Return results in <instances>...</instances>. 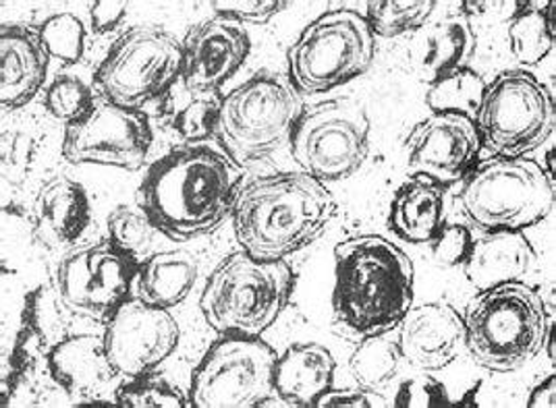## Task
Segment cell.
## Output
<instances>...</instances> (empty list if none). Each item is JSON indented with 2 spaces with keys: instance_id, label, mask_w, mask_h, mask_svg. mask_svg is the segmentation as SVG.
<instances>
[{
  "instance_id": "10",
  "label": "cell",
  "mask_w": 556,
  "mask_h": 408,
  "mask_svg": "<svg viewBox=\"0 0 556 408\" xmlns=\"http://www.w3.org/2000/svg\"><path fill=\"white\" fill-rule=\"evenodd\" d=\"M184 71V44L154 25L125 31L96 73V88L111 104L141 111L161 100Z\"/></svg>"
},
{
  "instance_id": "2",
  "label": "cell",
  "mask_w": 556,
  "mask_h": 408,
  "mask_svg": "<svg viewBox=\"0 0 556 408\" xmlns=\"http://www.w3.org/2000/svg\"><path fill=\"white\" fill-rule=\"evenodd\" d=\"M337 212L325 182L307 173H278L241 184L232 222L241 250L280 262L314 243Z\"/></svg>"
},
{
  "instance_id": "25",
  "label": "cell",
  "mask_w": 556,
  "mask_h": 408,
  "mask_svg": "<svg viewBox=\"0 0 556 408\" xmlns=\"http://www.w3.org/2000/svg\"><path fill=\"white\" fill-rule=\"evenodd\" d=\"M391 227L409 243H430L444 227V191L428 177L401 184L391 205Z\"/></svg>"
},
{
  "instance_id": "8",
  "label": "cell",
  "mask_w": 556,
  "mask_h": 408,
  "mask_svg": "<svg viewBox=\"0 0 556 408\" xmlns=\"http://www.w3.org/2000/svg\"><path fill=\"white\" fill-rule=\"evenodd\" d=\"M555 98L532 73L513 68L486 86L473 123L482 145L501 158H526L555 131Z\"/></svg>"
},
{
  "instance_id": "28",
  "label": "cell",
  "mask_w": 556,
  "mask_h": 408,
  "mask_svg": "<svg viewBox=\"0 0 556 408\" xmlns=\"http://www.w3.org/2000/svg\"><path fill=\"white\" fill-rule=\"evenodd\" d=\"M401 359L399 339L389 330L366 336L355 348L349 369L357 386L378 392L393 382Z\"/></svg>"
},
{
  "instance_id": "24",
  "label": "cell",
  "mask_w": 556,
  "mask_h": 408,
  "mask_svg": "<svg viewBox=\"0 0 556 408\" xmlns=\"http://www.w3.org/2000/svg\"><path fill=\"white\" fill-rule=\"evenodd\" d=\"M476 52V36L465 15H448L428 27L414 48V67L421 81L434 84L444 75L467 67Z\"/></svg>"
},
{
  "instance_id": "6",
  "label": "cell",
  "mask_w": 556,
  "mask_h": 408,
  "mask_svg": "<svg viewBox=\"0 0 556 408\" xmlns=\"http://www.w3.org/2000/svg\"><path fill=\"white\" fill-rule=\"evenodd\" d=\"M455 202L482 232H523L548 218L555 187L538 162L494 156L467 173Z\"/></svg>"
},
{
  "instance_id": "30",
  "label": "cell",
  "mask_w": 556,
  "mask_h": 408,
  "mask_svg": "<svg viewBox=\"0 0 556 408\" xmlns=\"http://www.w3.org/2000/svg\"><path fill=\"white\" fill-rule=\"evenodd\" d=\"M434 0H380L368 2V17L371 34L380 38H394L407 31L419 29L432 15Z\"/></svg>"
},
{
  "instance_id": "14",
  "label": "cell",
  "mask_w": 556,
  "mask_h": 408,
  "mask_svg": "<svg viewBox=\"0 0 556 408\" xmlns=\"http://www.w3.org/2000/svg\"><path fill=\"white\" fill-rule=\"evenodd\" d=\"M150 145L152 127L146 114L102 102L81 120L67 125L63 156L71 164H104L139 170L148 158Z\"/></svg>"
},
{
  "instance_id": "13",
  "label": "cell",
  "mask_w": 556,
  "mask_h": 408,
  "mask_svg": "<svg viewBox=\"0 0 556 408\" xmlns=\"http://www.w3.org/2000/svg\"><path fill=\"white\" fill-rule=\"evenodd\" d=\"M139 262L115 243L100 241L70 251L56 272L54 291L73 316L106 323L136 289Z\"/></svg>"
},
{
  "instance_id": "39",
  "label": "cell",
  "mask_w": 556,
  "mask_h": 408,
  "mask_svg": "<svg viewBox=\"0 0 556 408\" xmlns=\"http://www.w3.org/2000/svg\"><path fill=\"white\" fill-rule=\"evenodd\" d=\"M287 2L278 0H214L212 9L218 17L235 23H268L278 11H282Z\"/></svg>"
},
{
  "instance_id": "31",
  "label": "cell",
  "mask_w": 556,
  "mask_h": 408,
  "mask_svg": "<svg viewBox=\"0 0 556 408\" xmlns=\"http://www.w3.org/2000/svg\"><path fill=\"white\" fill-rule=\"evenodd\" d=\"M38 36L47 48L48 56L63 65L81 61L86 50V27L73 13H56L38 27Z\"/></svg>"
},
{
  "instance_id": "18",
  "label": "cell",
  "mask_w": 556,
  "mask_h": 408,
  "mask_svg": "<svg viewBox=\"0 0 556 408\" xmlns=\"http://www.w3.org/2000/svg\"><path fill=\"white\" fill-rule=\"evenodd\" d=\"M401 357L421 371L453 364L465 350L464 318L448 303L412 307L399 323Z\"/></svg>"
},
{
  "instance_id": "3",
  "label": "cell",
  "mask_w": 556,
  "mask_h": 408,
  "mask_svg": "<svg viewBox=\"0 0 556 408\" xmlns=\"http://www.w3.org/2000/svg\"><path fill=\"white\" fill-rule=\"evenodd\" d=\"M332 305L359 336L389 332L414 305V264L394 243L364 234L334 247Z\"/></svg>"
},
{
  "instance_id": "9",
  "label": "cell",
  "mask_w": 556,
  "mask_h": 408,
  "mask_svg": "<svg viewBox=\"0 0 556 408\" xmlns=\"http://www.w3.org/2000/svg\"><path fill=\"white\" fill-rule=\"evenodd\" d=\"M366 17L330 11L309 23L289 48V77L300 93H323L343 86L370 67L374 40Z\"/></svg>"
},
{
  "instance_id": "33",
  "label": "cell",
  "mask_w": 556,
  "mask_h": 408,
  "mask_svg": "<svg viewBox=\"0 0 556 408\" xmlns=\"http://www.w3.org/2000/svg\"><path fill=\"white\" fill-rule=\"evenodd\" d=\"M116 407L131 408H184L189 407L186 398L177 387L168 384L163 378H154L150 373L129 378L127 384L116 392Z\"/></svg>"
},
{
  "instance_id": "26",
  "label": "cell",
  "mask_w": 556,
  "mask_h": 408,
  "mask_svg": "<svg viewBox=\"0 0 556 408\" xmlns=\"http://www.w3.org/2000/svg\"><path fill=\"white\" fill-rule=\"evenodd\" d=\"M198 280V262L184 251L154 253L139 264L138 298L148 305L170 309L186 301Z\"/></svg>"
},
{
  "instance_id": "5",
  "label": "cell",
  "mask_w": 556,
  "mask_h": 408,
  "mask_svg": "<svg viewBox=\"0 0 556 408\" xmlns=\"http://www.w3.org/2000/svg\"><path fill=\"white\" fill-rule=\"evenodd\" d=\"M295 286L291 266L239 251L210 273L200 309L223 336L260 339L285 311Z\"/></svg>"
},
{
  "instance_id": "7",
  "label": "cell",
  "mask_w": 556,
  "mask_h": 408,
  "mask_svg": "<svg viewBox=\"0 0 556 408\" xmlns=\"http://www.w3.org/2000/svg\"><path fill=\"white\" fill-rule=\"evenodd\" d=\"M302 116V93L291 79L260 73L223 98L216 136L235 162H254L291 141Z\"/></svg>"
},
{
  "instance_id": "21",
  "label": "cell",
  "mask_w": 556,
  "mask_h": 408,
  "mask_svg": "<svg viewBox=\"0 0 556 408\" xmlns=\"http://www.w3.org/2000/svg\"><path fill=\"white\" fill-rule=\"evenodd\" d=\"M36 234L50 247L77 241L90 225V200L84 184L70 177L48 181L34 202Z\"/></svg>"
},
{
  "instance_id": "27",
  "label": "cell",
  "mask_w": 556,
  "mask_h": 408,
  "mask_svg": "<svg viewBox=\"0 0 556 408\" xmlns=\"http://www.w3.org/2000/svg\"><path fill=\"white\" fill-rule=\"evenodd\" d=\"M509 40L521 65H540L555 46V2H523L510 22Z\"/></svg>"
},
{
  "instance_id": "22",
  "label": "cell",
  "mask_w": 556,
  "mask_h": 408,
  "mask_svg": "<svg viewBox=\"0 0 556 408\" xmlns=\"http://www.w3.org/2000/svg\"><path fill=\"white\" fill-rule=\"evenodd\" d=\"M337 361L323 344H295L275 367V394L289 407H316L334 382Z\"/></svg>"
},
{
  "instance_id": "32",
  "label": "cell",
  "mask_w": 556,
  "mask_h": 408,
  "mask_svg": "<svg viewBox=\"0 0 556 408\" xmlns=\"http://www.w3.org/2000/svg\"><path fill=\"white\" fill-rule=\"evenodd\" d=\"M154 232L159 230L150 222L141 207L121 205L109 216V239L118 250L138 259L139 264L148 259L146 253L152 245Z\"/></svg>"
},
{
  "instance_id": "19",
  "label": "cell",
  "mask_w": 556,
  "mask_h": 408,
  "mask_svg": "<svg viewBox=\"0 0 556 408\" xmlns=\"http://www.w3.org/2000/svg\"><path fill=\"white\" fill-rule=\"evenodd\" d=\"M47 48L38 29L4 23L0 29V102L4 109H22L47 79Z\"/></svg>"
},
{
  "instance_id": "35",
  "label": "cell",
  "mask_w": 556,
  "mask_h": 408,
  "mask_svg": "<svg viewBox=\"0 0 556 408\" xmlns=\"http://www.w3.org/2000/svg\"><path fill=\"white\" fill-rule=\"evenodd\" d=\"M63 301L59 295H50L45 286L36 289L27 295L24 309V326L29 328L38 341L42 342L45 350H52L59 342L63 341V319H61Z\"/></svg>"
},
{
  "instance_id": "42",
  "label": "cell",
  "mask_w": 556,
  "mask_h": 408,
  "mask_svg": "<svg viewBox=\"0 0 556 408\" xmlns=\"http://www.w3.org/2000/svg\"><path fill=\"white\" fill-rule=\"evenodd\" d=\"M530 408H555L556 407V378L551 375L542 384L533 387L530 398H528Z\"/></svg>"
},
{
  "instance_id": "11",
  "label": "cell",
  "mask_w": 556,
  "mask_h": 408,
  "mask_svg": "<svg viewBox=\"0 0 556 408\" xmlns=\"http://www.w3.org/2000/svg\"><path fill=\"white\" fill-rule=\"evenodd\" d=\"M277 353L260 339L225 336L193 371L189 405L198 408L260 407L275 394Z\"/></svg>"
},
{
  "instance_id": "1",
  "label": "cell",
  "mask_w": 556,
  "mask_h": 408,
  "mask_svg": "<svg viewBox=\"0 0 556 408\" xmlns=\"http://www.w3.org/2000/svg\"><path fill=\"white\" fill-rule=\"evenodd\" d=\"M241 189L235 160L206 143L177 145L156 160L139 184V207L159 232L186 243L223 227Z\"/></svg>"
},
{
  "instance_id": "23",
  "label": "cell",
  "mask_w": 556,
  "mask_h": 408,
  "mask_svg": "<svg viewBox=\"0 0 556 408\" xmlns=\"http://www.w3.org/2000/svg\"><path fill=\"white\" fill-rule=\"evenodd\" d=\"M48 367L59 386L70 394L90 396L102 390L116 375L111 364L104 336H67L48 350Z\"/></svg>"
},
{
  "instance_id": "40",
  "label": "cell",
  "mask_w": 556,
  "mask_h": 408,
  "mask_svg": "<svg viewBox=\"0 0 556 408\" xmlns=\"http://www.w3.org/2000/svg\"><path fill=\"white\" fill-rule=\"evenodd\" d=\"M320 408H371L387 407L380 396H374L370 390H328L316 403Z\"/></svg>"
},
{
  "instance_id": "41",
  "label": "cell",
  "mask_w": 556,
  "mask_h": 408,
  "mask_svg": "<svg viewBox=\"0 0 556 408\" xmlns=\"http://www.w3.org/2000/svg\"><path fill=\"white\" fill-rule=\"evenodd\" d=\"M127 15V2H113V0H102L93 2L90 9L92 17V27L96 34H109L113 31L123 17Z\"/></svg>"
},
{
  "instance_id": "34",
  "label": "cell",
  "mask_w": 556,
  "mask_h": 408,
  "mask_svg": "<svg viewBox=\"0 0 556 408\" xmlns=\"http://www.w3.org/2000/svg\"><path fill=\"white\" fill-rule=\"evenodd\" d=\"M48 113L63 123H77L86 114L92 113L93 91L77 75H59L47 91Z\"/></svg>"
},
{
  "instance_id": "15",
  "label": "cell",
  "mask_w": 556,
  "mask_h": 408,
  "mask_svg": "<svg viewBox=\"0 0 556 408\" xmlns=\"http://www.w3.org/2000/svg\"><path fill=\"white\" fill-rule=\"evenodd\" d=\"M181 330L168 309L127 298L106 321L104 344L111 364L123 378L152 373L170 357Z\"/></svg>"
},
{
  "instance_id": "20",
  "label": "cell",
  "mask_w": 556,
  "mask_h": 408,
  "mask_svg": "<svg viewBox=\"0 0 556 408\" xmlns=\"http://www.w3.org/2000/svg\"><path fill=\"white\" fill-rule=\"evenodd\" d=\"M535 251L523 232L501 230L484 232L473 241L469 257L465 259V276L478 289L488 291L498 284L517 282L532 272Z\"/></svg>"
},
{
  "instance_id": "4",
  "label": "cell",
  "mask_w": 556,
  "mask_h": 408,
  "mask_svg": "<svg viewBox=\"0 0 556 408\" xmlns=\"http://www.w3.org/2000/svg\"><path fill=\"white\" fill-rule=\"evenodd\" d=\"M464 323L465 350L494 373L530 364L553 330L544 298L521 280L480 291L467 305Z\"/></svg>"
},
{
  "instance_id": "36",
  "label": "cell",
  "mask_w": 556,
  "mask_h": 408,
  "mask_svg": "<svg viewBox=\"0 0 556 408\" xmlns=\"http://www.w3.org/2000/svg\"><path fill=\"white\" fill-rule=\"evenodd\" d=\"M223 98L218 93H198L181 113L175 116V129L191 143L206 141L216 136Z\"/></svg>"
},
{
  "instance_id": "43",
  "label": "cell",
  "mask_w": 556,
  "mask_h": 408,
  "mask_svg": "<svg viewBox=\"0 0 556 408\" xmlns=\"http://www.w3.org/2000/svg\"><path fill=\"white\" fill-rule=\"evenodd\" d=\"M544 170H546V175L553 179V175H555V152H553V150L546 154V168H544Z\"/></svg>"
},
{
  "instance_id": "29",
  "label": "cell",
  "mask_w": 556,
  "mask_h": 408,
  "mask_svg": "<svg viewBox=\"0 0 556 408\" xmlns=\"http://www.w3.org/2000/svg\"><path fill=\"white\" fill-rule=\"evenodd\" d=\"M484 91L486 81L476 71L459 68L430 84L426 104L432 113L464 114L467 118H476Z\"/></svg>"
},
{
  "instance_id": "12",
  "label": "cell",
  "mask_w": 556,
  "mask_h": 408,
  "mask_svg": "<svg viewBox=\"0 0 556 408\" xmlns=\"http://www.w3.org/2000/svg\"><path fill=\"white\" fill-rule=\"evenodd\" d=\"M370 118L349 98H337L303 114L291 137V154L318 181L351 177L368 156Z\"/></svg>"
},
{
  "instance_id": "16",
  "label": "cell",
  "mask_w": 556,
  "mask_h": 408,
  "mask_svg": "<svg viewBox=\"0 0 556 408\" xmlns=\"http://www.w3.org/2000/svg\"><path fill=\"white\" fill-rule=\"evenodd\" d=\"M482 139L473 118L434 113L407 137V168L414 177H428L441 187L464 181L478 164Z\"/></svg>"
},
{
  "instance_id": "17",
  "label": "cell",
  "mask_w": 556,
  "mask_h": 408,
  "mask_svg": "<svg viewBox=\"0 0 556 408\" xmlns=\"http://www.w3.org/2000/svg\"><path fill=\"white\" fill-rule=\"evenodd\" d=\"M250 36L239 23L214 17L189 29L184 42L186 88L193 93L216 90L241 67L250 54Z\"/></svg>"
},
{
  "instance_id": "37",
  "label": "cell",
  "mask_w": 556,
  "mask_h": 408,
  "mask_svg": "<svg viewBox=\"0 0 556 408\" xmlns=\"http://www.w3.org/2000/svg\"><path fill=\"white\" fill-rule=\"evenodd\" d=\"M396 408L453 407L446 390L441 382L428 373H419L405 380L394 396Z\"/></svg>"
},
{
  "instance_id": "38",
  "label": "cell",
  "mask_w": 556,
  "mask_h": 408,
  "mask_svg": "<svg viewBox=\"0 0 556 408\" xmlns=\"http://www.w3.org/2000/svg\"><path fill=\"white\" fill-rule=\"evenodd\" d=\"M473 245V237L464 225H448L442 227L437 237L430 241L432 257L442 268H457L464 266Z\"/></svg>"
}]
</instances>
